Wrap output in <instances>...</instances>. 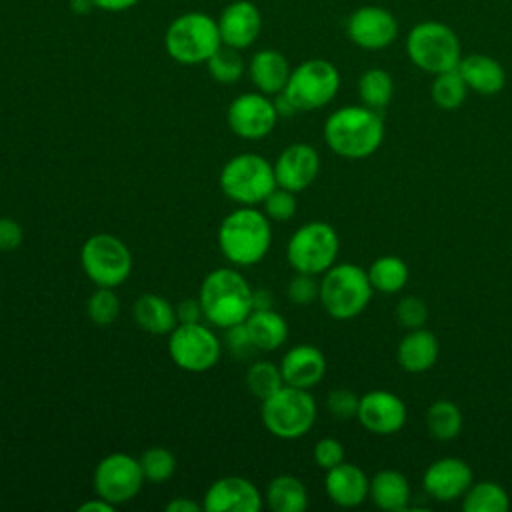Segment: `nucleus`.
Here are the masks:
<instances>
[{"label": "nucleus", "instance_id": "nucleus-1", "mask_svg": "<svg viewBox=\"0 0 512 512\" xmlns=\"http://www.w3.org/2000/svg\"><path fill=\"white\" fill-rule=\"evenodd\" d=\"M384 140L382 112L364 104H350L334 110L324 122V142L348 160L372 156Z\"/></svg>", "mask_w": 512, "mask_h": 512}, {"label": "nucleus", "instance_id": "nucleus-2", "mask_svg": "<svg viewBox=\"0 0 512 512\" xmlns=\"http://www.w3.org/2000/svg\"><path fill=\"white\" fill-rule=\"evenodd\" d=\"M272 226L264 210L240 206L224 216L218 228V248L232 266H254L268 254Z\"/></svg>", "mask_w": 512, "mask_h": 512}, {"label": "nucleus", "instance_id": "nucleus-3", "mask_svg": "<svg viewBox=\"0 0 512 512\" xmlns=\"http://www.w3.org/2000/svg\"><path fill=\"white\" fill-rule=\"evenodd\" d=\"M202 316L216 328L240 324L252 312V288L234 268H218L204 276L198 292Z\"/></svg>", "mask_w": 512, "mask_h": 512}, {"label": "nucleus", "instance_id": "nucleus-4", "mask_svg": "<svg viewBox=\"0 0 512 512\" xmlns=\"http://www.w3.org/2000/svg\"><path fill=\"white\" fill-rule=\"evenodd\" d=\"M374 288L368 272L352 262L330 266L320 280V304L334 320H352L370 304Z\"/></svg>", "mask_w": 512, "mask_h": 512}, {"label": "nucleus", "instance_id": "nucleus-5", "mask_svg": "<svg viewBox=\"0 0 512 512\" xmlns=\"http://www.w3.org/2000/svg\"><path fill=\"white\" fill-rule=\"evenodd\" d=\"M220 46L218 22L204 12H184L176 16L164 34L168 56L184 66L206 64Z\"/></svg>", "mask_w": 512, "mask_h": 512}, {"label": "nucleus", "instance_id": "nucleus-6", "mask_svg": "<svg viewBox=\"0 0 512 512\" xmlns=\"http://www.w3.org/2000/svg\"><path fill=\"white\" fill-rule=\"evenodd\" d=\"M408 60L428 74H440L458 68L462 46L458 34L444 22L422 20L406 34Z\"/></svg>", "mask_w": 512, "mask_h": 512}, {"label": "nucleus", "instance_id": "nucleus-7", "mask_svg": "<svg viewBox=\"0 0 512 512\" xmlns=\"http://www.w3.org/2000/svg\"><path fill=\"white\" fill-rule=\"evenodd\" d=\"M264 428L280 440H298L306 436L316 422V400L310 390L284 384L272 396L262 400L260 408Z\"/></svg>", "mask_w": 512, "mask_h": 512}, {"label": "nucleus", "instance_id": "nucleus-8", "mask_svg": "<svg viewBox=\"0 0 512 512\" xmlns=\"http://www.w3.org/2000/svg\"><path fill=\"white\" fill-rule=\"evenodd\" d=\"M220 190L240 206H256L276 188L274 166L256 152L232 156L220 170Z\"/></svg>", "mask_w": 512, "mask_h": 512}, {"label": "nucleus", "instance_id": "nucleus-9", "mask_svg": "<svg viewBox=\"0 0 512 512\" xmlns=\"http://www.w3.org/2000/svg\"><path fill=\"white\" fill-rule=\"evenodd\" d=\"M340 252L338 232L322 220H312L302 224L286 244L288 264L296 272L304 274H324L336 264Z\"/></svg>", "mask_w": 512, "mask_h": 512}, {"label": "nucleus", "instance_id": "nucleus-10", "mask_svg": "<svg viewBox=\"0 0 512 512\" xmlns=\"http://www.w3.org/2000/svg\"><path fill=\"white\" fill-rule=\"evenodd\" d=\"M340 90L338 68L324 58H310L292 68L286 88V98L298 112L318 110L334 100Z\"/></svg>", "mask_w": 512, "mask_h": 512}, {"label": "nucleus", "instance_id": "nucleus-11", "mask_svg": "<svg viewBox=\"0 0 512 512\" xmlns=\"http://www.w3.org/2000/svg\"><path fill=\"white\" fill-rule=\"evenodd\" d=\"M80 264L98 288H116L132 272V254L118 236L100 232L82 244Z\"/></svg>", "mask_w": 512, "mask_h": 512}, {"label": "nucleus", "instance_id": "nucleus-12", "mask_svg": "<svg viewBox=\"0 0 512 512\" xmlns=\"http://www.w3.org/2000/svg\"><path fill=\"white\" fill-rule=\"evenodd\" d=\"M168 354L172 362L184 372H208L222 354L218 336L202 322L176 324L168 336Z\"/></svg>", "mask_w": 512, "mask_h": 512}, {"label": "nucleus", "instance_id": "nucleus-13", "mask_svg": "<svg viewBox=\"0 0 512 512\" xmlns=\"http://www.w3.org/2000/svg\"><path fill=\"white\" fill-rule=\"evenodd\" d=\"M140 460L124 452H112L104 456L94 470V492L110 504L130 502L144 484Z\"/></svg>", "mask_w": 512, "mask_h": 512}, {"label": "nucleus", "instance_id": "nucleus-14", "mask_svg": "<svg viewBox=\"0 0 512 512\" xmlns=\"http://www.w3.org/2000/svg\"><path fill=\"white\" fill-rule=\"evenodd\" d=\"M398 20L396 16L378 4H368L356 8L346 20L348 40L362 50H384L392 46L398 38Z\"/></svg>", "mask_w": 512, "mask_h": 512}, {"label": "nucleus", "instance_id": "nucleus-15", "mask_svg": "<svg viewBox=\"0 0 512 512\" xmlns=\"http://www.w3.org/2000/svg\"><path fill=\"white\" fill-rule=\"evenodd\" d=\"M228 128L244 140H260L268 136L276 122L278 112L274 100L262 92H244L236 96L226 110Z\"/></svg>", "mask_w": 512, "mask_h": 512}, {"label": "nucleus", "instance_id": "nucleus-16", "mask_svg": "<svg viewBox=\"0 0 512 512\" xmlns=\"http://www.w3.org/2000/svg\"><path fill=\"white\" fill-rule=\"evenodd\" d=\"M408 410L404 400L390 390H370L360 396L356 420L360 426L378 436H390L404 428Z\"/></svg>", "mask_w": 512, "mask_h": 512}, {"label": "nucleus", "instance_id": "nucleus-17", "mask_svg": "<svg viewBox=\"0 0 512 512\" xmlns=\"http://www.w3.org/2000/svg\"><path fill=\"white\" fill-rule=\"evenodd\" d=\"M272 166L276 186L296 194L306 190L316 180L320 172V156L314 146L306 142H294L278 154Z\"/></svg>", "mask_w": 512, "mask_h": 512}, {"label": "nucleus", "instance_id": "nucleus-18", "mask_svg": "<svg viewBox=\"0 0 512 512\" xmlns=\"http://www.w3.org/2000/svg\"><path fill=\"white\" fill-rule=\"evenodd\" d=\"M472 482V468L468 466V462L456 456H444L434 460L422 476L424 492L438 502H454L462 498Z\"/></svg>", "mask_w": 512, "mask_h": 512}, {"label": "nucleus", "instance_id": "nucleus-19", "mask_svg": "<svg viewBox=\"0 0 512 512\" xmlns=\"http://www.w3.org/2000/svg\"><path fill=\"white\" fill-rule=\"evenodd\" d=\"M262 494L254 482L244 476H224L214 480L202 500L206 512H258Z\"/></svg>", "mask_w": 512, "mask_h": 512}, {"label": "nucleus", "instance_id": "nucleus-20", "mask_svg": "<svg viewBox=\"0 0 512 512\" xmlns=\"http://www.w3.org/2000/svg\"><path fill=\"white\" fill-rule=\"evenodd\" d=\"M216 22L222 44L236 50L252 46L262 30V14L258 6L248 0H236L228 4Z\"/></svg>", "mask_w": 512, "mask_h": 512}, {"label": "nucleus", "instance_id": "nucleus-21", "mask_svg": "<svg viewBox=\"0 0 512 512\" xmlns=\"http://www.w3.org/2000/svg\"><path fill=\"white\" fill-rule=\"evenodd\" d=\"M280 372L284 384L312 390L318 386L326 374V358L320 348L312 344L292 346L280 360Z\"/></svg>", "mask_w": 512, "mask_h": 512}, {"label": "nucleus", "instance_id": "nucleus-22", "mask_svg": "<svg viewBox=\"0 0 512 512\" xmlns=\"http://www.w3.org/2000/svg\"><path fill=\"white\" fill-rule=\"evenodd\" d=\"M324 490L336 506L354 508L368 498L370 478L360 466L352 462H340L338 466L326 470Z\"/></svg>", "mask_w": 512, "mask_h": 512}, {"label": "nucleus", "instance_id": "nucleus-23", "mask_svg": "<svg viewBox=\"0 0 512 512\" xmlns=\"http://www.w3.org/2000/svg\"><path fill=\"white\" fill-rule=\"evenodd\" d=\"M290 64L286 56L274 48L258 50L248 62V74L258 92L266 96H276L286 88L290 78Z\"/></svg>", "mask_w": 512, "mask_h": 512}, {"label": "nucleus", "instance_id": "nucleus-24", "mask_svg": "<svg viewBox=\"0 0 512 512\" xmlns=\"http://www.w3.org/2000/svg\"><path fill=\"white\" fill-rule=\"evenodd\" d=\"M458 72L464 78L468 90L494 96L506 84V72L502 64L488 54H466L458 62Z\"/></svg>", "mask_w": 512, "mask_h": 512}, {"label": "nucleus", "instance_id": "nucleus-25", "mask_svg": "<svg viewBox=\"0 0 512 512\" xmlns=\"http://www.w3.org/2000/svg\"><path fill=\"white\" fill-rule=\"evenodd\" d=\"M440 354V344L434 332L422 328L408 330V334L400 340L396 358L398 364L410 374H422L430 370Z\"/></svg>", "mask_w": 512, "mask_h": 512}, {"label": "nucleus", "instance_id": "nucleus-26", "mask_svg": "<svg viewBox=\"0 0 512 512\" xmlns=\"http://www.w3.org/2000/svg\"><path fill=\"white\" fill-rule=\"evenodd\" d=\"M368 498L380 510L388 512H404L410 502V482L408 478L392 468L378 470L370 478Z\"/></svg>", "mask_w": 512, "mask_h": 512}, {"label": "nucleus", "instance_id": "nucleus-27", "mask_svg": "<svg viewBox=\"0 0 512 512\" xmlns=\"http://www.w3.org/2000/svg\"><path fill=\"white\" fill-rule=\"evenodd\" d=\"M136 324L148 332V334H170L174 326L178 324L176 320V310L174 306L158 294H142L132 308Z\"/></svg>", "mask_w": 512, "mask_h": 512}, {"label": "nucleus", "instance_id": "nucleus-28", "mask_svg": "<svg viewBox=\"0 0 512 512\" xmlns=\"http://www.w3.org/2000/svg\"><path fill=\"white\" fill-rule=\"evenodd\" d=\"M248 334L256 346V350L272 352L280 348L288 338V324L282 314L274 308L266 310H252L244 320Z\"/></svg>", "mask_w": 512, "mask_h": 512}, {"label": "nucleus", "instance_id": "nucleus-29", "mask_svg": "<svg viewBox=\"0 0 512 512\" xmlns=\"http://www.w3.org/2000/svg\"><path fill=\"white\" fill-rule=\"evenodd\" d=\"M264 500L274 512H304L308 508V490L300 478L280 474L268 482Z\"/></svg>", "mask_w": 512, "mask_h": 512}, {"label": "nucleus", "instance_id": "nucleus-30", "mask_svg": "<svg viewBox=\"0 0 512 512\" xmlns=\"http://www.w3.org/2000/svg\"><path fill=\"white\" fill-rule=\"evenodd\" d=\"M366 272L374 292H380V294H398L406 286L408 274H410L406 262L394 254L378 256L368 266Z\"/></svg>", "mask_w": 512, "mask_h": 512}, {"label": "nucleus", "instance_id": "nucleus-31", "mask_svg": "<svg viewBox=\"0 0 512 512\" xmlns=\"http://www.w3.org/2000/svg\"><path fill=\"white\" fill-rule=\"evenodd\" d=\"M510 508V496L494 480L472 482L462 496V510L466 512H506Z\"/></svg>", "mask_w": 512, "mask_h": 512}, {"label": "nucleus", "instance_id": "nucleus-32", "mask_svg": "<svg viewBox=\"0 0 512 512\" xmlns=\"http://www.w3.org/2000/svg\"><path fill=\"white\" fill-rule=\"evenodd\" d=\"M462 424V412L452 400L440 398L432 402L426 410V428L436 440H454L462 432Z\"/></svg>", "mask_w": 512, "mask_h": 512}, {"label": "nucleus", "instance_id": "nucleus-33", "mask_svg": "<svg viewBox=\"0 0 512 512\" xmlns=\"http://www.w3.org/2000/svg\"><path fill=\"white\" fill-rule=\"evenodd\" d=\"M360 102L372 110L382 112L394 96V80L382 68H368L358 78Z\"/></svg>", "mask_w": 512, "mask_h": 512}, {"label": "nucleus", "instance_id": "nucleus-34", "mask_svg": "<svg viewBox=\"0 0 512 512\" xmlns=\"http://www.w3.org/2000/svg\"><path fill=\"white\" fill-rule=\"evenodd\" d=\"M430 96H432L434 104L442 110L460 108L468 96V86H466L464 78L460 76L458 68L434 74V80L430 86Z\"/></svg>", "mask_w": 512, "mask_h": 512}, {"label": "nucleus", "instance_id": "nucleus-35", "mask_svg": "<svg viewBox=\"0 0 512 512\" xmlns=\"http://www.w3.org/2000/svg\"><path fill=\"white\" fill-rule=\"evenodd\" d=\"M206 66L210 78L220 84H236L246 70V62L240 56V50L224 44L208 58Z\"/></svg>", "mask_w": 512, "mask_h": 512}, {"label": "nucleus", "instance_id": "nucleus-36", "mask_svg": "<svg viewBox=\"0 0 512 512\" xmlns=\"http://www.w3.org/2000/svg\"><path fill=\"white\" fill-rule=\"evenodd\" d=\"M246 388L260 400L272 396L276 390H280L284 386V378L280 372V366L270 362V360H258L254 362L246 376H244Z\"/></svg>", "mask_w": 512, "mask_h": 512}, {"label": "nucleus", "instance_id": "nucleus-37", "mask_svg": "<svg viewBox=\"0 0 512 512\" xmlns=\"http://www.w3.org/2000/svg\"><path fill=\"white\" fill-rule=\"evenodd\" d=\"M138 460H140L144 480L152 482V484H164L176 472L174 454L162 446H152V448L144 450Z\"/></svg>", "mask_w": 512, "mask_h": 512}, {"label": "nucleus", "instance_id": "nucleus-38", "mask_svg": "<svg viewBox=\"0 0 512 512\" xmlns=\"http://www.w3.org/2000/svg\"><path fill=\"white\" fill-rule=\"evenodd\" d=\"M86 312L96 326H110L120 314V298L114 288H98L86 302Z\"/></svg>", "mask_w": 512, "mask_h": 512}, {"label": "nucleus", "instance_id": "nucleus-39", "mask_svg": "<svg viewBox=\"0 0 512 512\" xmlns=\"http://www.w3.org/2000/svg\"><path fill=\"white\" fill-rule=\"evenodd\" d=\"M264 206V214L274 220V222H286L290 220L294 214H296V194L286 190V188H280L276 186L268 196L266 200L262 202Z\"/></svg>", "mask_w": 512, "mask_h": 512}, {"label": "nucleus", "instance_id": "nucleus-40", "mask_svg": "<svg viewBox=\"0 0 512 512\" xmlns=\"http://www.w3.org/2000/svg\"><path fill=\"white\" fill-rule=\"evenodd\" d=\"M286 294H288V300L292 304L308 306L314 300H318V296H320V282L316 280L314 274L296 272V276H292V280L286 286Z\"/></svg>", "mask_w": 512, "mask_h": 512}, {"label": "nucleus", "instance_id": "nucleus-41", "mask_svg": "<svg viewBox=\"0 0 512 512\" xmlns=\"http://www.w3.org/2000/svg\"><path fill=\"white\" fill-rule=\"evenodd\" d=\"M394 314H396V320H398L400 326H404L406 330H414V328H422L426 324L428 308H426V302L422 298L404 296L396 304Z\"/></svg>", "mask_w": 512, "mask_h": 512}, {"label": "nucleus", "instance_id": "nucleus-42", "mask_svg": "<svg viewBox=\"0 0 512 512\" xmlns=\"http://www.w3.org/2000/svg\"><path fill=\"white\" fill-rule=\"evenodd\" d=\"M360 396L348 388H334L326 394V410L336 420L356 418Z\"/></svg>", "mask_w": 512, "mask_h": 512}, {"label": "nucleus", "instance_id": "nucleus-43", "mask_svg": "<svg viewBox=\"0 0 512 512\" xmlns=\"http://www.w3.org/2000/svg\"><path fill=\"white\" fill-rule=\"evenodd\" d=\"M312 456H314V462L318 468L330 470V468L338 466L340 462H344V446L340 440L326 436L314 444Z\"/></svg>", "mask_w": 512, "mask_h": 512}, {"label": "nucleus", "instance_id": "nucleus-44", "mask_svg": "<svg viewBox=\"0 0 512 512\" xmlns=\"http://www.w3.org/2000/svg\"><path fill=\"white\" fill-rule=\"evenodd\" d=\"M224 342H226L230 354H234L236 358H248V356L254 354V350H256V346H254V342H252V338H250L248 328H246L244 322L226 328Z\"/></svg>", "mask_w": 512, "mask_h": 512}, {"label": "nucleus", "instance_id": "nucleus-45", "mask_svg": "<svg viewBox=\"0 0 512 512\" xmlns=\"http://www.w3.org/2000/svg\"><path fill=\"white\" fill-rule=\"evenodd\" d=\"M24 240V230L14 218H0V250H16Z\"/></svg>", "mask_w": 512, "mask_h": 512}, {"label": "nucleus", "instance_id": "nucleus-46", "mask_svg": "<svg viewBox=\"0 0 512 512\" xmlns=\"http://www.w3.org/2000/svg\"><path fill=\"white\" fill-rule=\"evenodd\" d=\"M176 320L178 324H190V322H200L202 316V306H200V300L198 298H184L180 300L176 306Z\"/></svg>", "mask_w": 512, "mask_h": 512}, {"label": "nucleus", "instance_id": "nucleus-47", "mask_svg": "<svg viewBox=\"0 0 512 512\" xmlns=\"http://www.w3.org/2000/svg\"><path fill=\"white\" fill-rule=\"evenodd\" d=\"M92 6L104 10V12H124L138 4V0H90Z\"/></svg>", "mask_w": 512, "mask_h": 512}, {"label": "nucleus", "instance_id": "nucleus-48", "mask_svg": "<svg viewBox=\"0 0 512 512\" xmlns=\"http://www.w3.org/2000/svg\"><path fill=\"white\" fill-rule=\"evenodd\" d=\"M164 508H166V512H200L202 504H198L190 498H174Z\"/></svg>", "mask_w": 512, "mask_h": 512}, {"label": "nucleus", "instance_id": "nucleus-49", "mask_svg": "<svg viewBox=\"0 0 512 512\" xmlns=\"http://www.w3.org/2000/svg\"><path fill=\"white\" fill-rule=\"evenodd\" d=\"M272 304H274V298L270 290L266 288L252 290V310H266V308H272Z\"/></svg>", "mask_w": 512, "mask_h": 512}, {"label": "nucleus", "instance_id": "nucleus-50", "mask_svg": "<svg viewBox=\"0 0 512 512\" xmlns=\"http://www.w3.org/2000/svg\"><path fill=\"white\" fill-rule=\"evenodd\" d=\"M112 510H114V504H110L108 500H104L100 496L78 506V512H112Z\"/></svg>", "mask_w": 512, "mask_h": 512}, {"label": "nucleus", "instance_id": "nucleus-51", "mask_svg": "<svg viewBox=\"0 0 512 512\" xmlns=\"http://www.w3.org/2000/svg\"><path fill=\"white\" fill-rule=\"evenodd\" d=\"M274 108H276V112H278V118H290V116H294V114L298 112V110L294 108V104L286 98L284 92L276 94V98H274Z\"/></svg>", "mask_w": 512, "mask_h": 512}, {"label": "nucleus", "instance_id": "nucleus-52", "mask_svg": "<svg viewBox=\"0 0 512 512\" xmlns=\"http://www.w3.org/2000/svg\"><path fill=\"white\" fill-rule=\"evenodd\" d=\"M70 6H72L76 12H86V10H90L92 2H90V0H70Z\"/></svg>", "mask_w": 512, "mask_h": 512}]
</instances>
